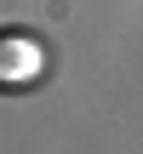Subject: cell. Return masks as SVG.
<instances>
[{
  "mask_svg": "<svg viewBox=\"0 0 143 154\" xmlns=\"http://www.w3.org/2000/svg\"><path fill=\"white\" fill-rule=\"evenodd\" d=\"M40 69H46V46L34 34H0V91L40 80Z\"/></svg>",
  "mask_w": 143,
  "mask_h": 154,
  "instance_id": "obj_1",
  "label": "cell"
}]
</instances>
